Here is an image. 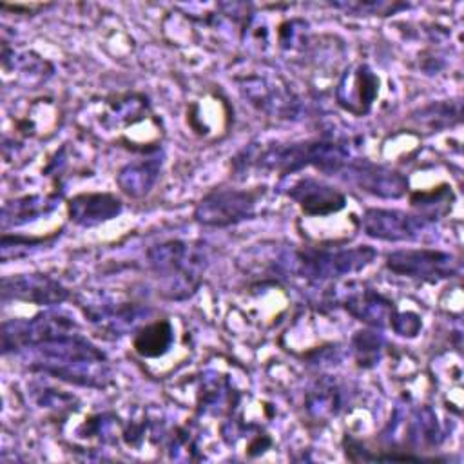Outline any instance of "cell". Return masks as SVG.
I'll use <instances>...</instances> for the list:
<instances>
[{"label": "cell", "instance_id": "6", "mask_svg": "<svg viewBox=\"0 0 464 464\" xmlns=\"http://www.w3.org/2000/svg\"><path fill=\"white\" fill-rule=\"evenodd\" d=\"M386 268L397 276L424 283H439L459 274L455 256L433 248H401L386 256Z\"/></svg>", "mask_w": 464, "mask_h": 464}, {"label": "cell", "instance_id": "2", "mask_svg": "<svg viewBox=\"0 0 464 464\" xmlns=\"http://www.w3.org/2000/svg\"><path fill=\"white\" fill-rule=\"evenodd\" d=\"M199 246V243L170 239L147 250L149 265L156 277L167 285L165 295L169 299H187L198 290L207 265Z\"/></svg>", "mask_w": 464, "mask_h": 464}, {"label": "cell", "instance_id": "5", "mask_svg": "<svg viewBox=\"0 0 464 464\" xmlns=\"http://www.w3.org/2000/svg\"><path fill=\"white\" fill-rule=\"evenodd\" d=\"M263 190L256 188H212L194 208V219L205 227H230L250 219Z\"/></svg>", "mask_w": 464, "mask_h": 464}, {"label": "cell", "instance_id": "3", "mask_svg": "<svg viewBox=\"0 0 464 464\" xmlns=\"http://www.w3.org/2000/svg\"><path fill=\"white\" fill-rule=\"evenodd\" d=\"M256 161L261 169L277 170L281 174H290L304 167H315L324 174H334L346 167L348 152L335 141L308 140L268 147L256 158Z\"/></svg>", "mask_w": 464, "mask_h": 464}, {"label": "cell", "instance_id": "7", "mask_svg": "<svg viewBox=\"0 0 464 464\" xmlns=\"http://www.w3.org/2000/svg\"><path fill=\"white\" fill-rule=\"evenodd\" d=\"M361 225L366 236L397 243L419 237L430 225V219L397 208H368L361 218Z\"/></svg>", "mask_w": 464, "mask_h": 464}, {"label": "cell", "instance_id": "12", "mask_svg": "<svg viewBox=\"0 0 464 464\" xmlns=\"http://www.w3.org/2000/svg\"><path fill=\"white\" fill-rule=\"evenodd\" d=\"M350 176L355 179V183L379 198H401L408 190V179L390 169H384L381 165L359 161V163H346Z\"/></svg>", "mask_w": 464, "mask_h": 464}, {"label": "cell", "instance_id": "8", "mask_svg": "<svg viewBox=\"0 0 464 464\" xmlns=\"http://www.w3.org/2000/svg\"><path fill=\"white\" fill-rule=\"evenodd\" d=\"M286 194L308 218H326L346 207V196L339 188L314 176L295 179Z\"/></svg>", "mask_w": 464, "mask_h": 464}, {"label": "cell", "instance_id": "18", "mask_svg": "<svg viewBox=\"0 0 464 464\" xmlns=\"http://www.w3.org/2000/svg\"><path fill=\"white\" fill-rule=\"evenodd\" d=\"M56 236H58V230L54 234L40 236V237H36V236H18V234L11 236V234L4 232V236H2V259L7 261L9 257L24 256V254L31 252L36 246L51 243Z\"/></svg>", "mask_w": 464, "mask_h": 464}, {"label": "cell", "instance_id": "14", "mask_svg": "<svg viewBox=\"0 0 464 464\" xmlns=\"http://www.w3.org/2000/svg\"><path fill=\"white\" fill-rule=\"evenodd\" d=\"M160 170H161V161L158 158L127 163L118 172L116 183L127 196L141 198L150 192V188L160 178Z\"/></svg>", "mask_w": 464, "mask_h": 464}, {"label": "cell", "instance_id": "19", "mask_svg": "<svg viewBox=\"0 0 464 464\" xmlns=\"http://www.w3.org/2000/svg\"><path fill=\"white\" fill-rule=\"evenodd\" d=\"M381 346L382 341L377 334L370 330L357 332V335L353 337V353L357 364L362 368H372L381 357Z\"/></svg>", "mask_w": 464, "mask_h": 464}, {"label": "cell", "instance_id": "16", "mask_svg": "<svg viewBox=\"0 0 464 464\" xmlns=\"http://www.w3.org/2000/svg\"><path fill=\"white\" fill-rule=\"evenodd\" d=\"M56 196H22L14 198L13 201H7L2 210V227L7 230V227L27 223L29 219H34L40 214H47L54 208Z\"/></svg>", "mask_w": 464, "mask_h": 464}, {"label": "cell", "instance_id": "4", "mask_svg": "<svg viewBox=\"0 0 464 464\" xmlns=\"http://www.w3.org/2000/svg\"><path fill=\"white\" fill-rule=\"evenodd\" d=\"M377 256V250L368 245L352 248L308 246L295 252V265L303 277L312 281L335 279L368 266Z\"/></svg>", "mask_w": 464, "mask_h": 464}, {"label": "cell", "instance_id": "10", "mask_svg": "<svg viewBox=\"0 0 464 464\" xmlns=\"http://www.w3.org/2000/svg\"><path fill=\"white\" fill-rule=\"evenodd\" d=\"M69 297V290L45 274H18L2 279V299H16L34 304H58Z\"/></svg>", "mask_w": 464, "mask_h": 464}, {"label": "cell", "instance_id": "9", "mask_svg": "<svg viewBox=\"0 0 464 464\" xmlns=\"http://www.w3.org/2000/svg\"><path fill=\"white\" fill-rule=\"evenodd\" d=\"M377 94L379 76L366 63L346 71L335 87L337 103L353 116L368 114Z\"/></svg>", "mask_w": 464, "mask_h": 464}, {"label": "cell", "instance_id": "11", "mask_svg": "<svg viewBox=\"0 0 464 464\" xmlns=\"http://www.w3.org/2000/svg\"><path fill=\"white\" fill-rule=\"evenodd\" d=\"M69 219L80 227H94L121 212V199L111 192H82L67 199Z\"/></svg>", "mask_w": 464, "mask_h": 464}, {"label": "cell", "instance_id": "1", "mask_svg": "<svg viewBox=\"0 0 464 464\" xmlns=\"http://www.w3.org/2000/svg\"><path fill=\"white\" fill-rule=\"evenodd\" d=\"M33 350L36 352L33 368L40 372L82 386L102 388L109 382V366L103 352L76 330L40 343Z\"/></svg>", "mask_w": 464, "mask_h": 464}, {"label": "cell", "instance_id": "20", "mask_svg": "<svg viewBox=\"0 0 464 464\" xmlns=\"http://www.w3.org/2000/svg\"><path fill=\"white\" fill-rule=\"evenodd\" d=\"M420 326H422V321H420V317H419L417 314H413V312H401V314L397 312V314L393 315L392 324H390V328H392L395 334L404 335V337H415V335L419 334Z\"/></svg>", "mask_w": 464, "mask_h": 464}, {"label": "cell", "instance_id": "13", "mask_svg": "<svg viewBox=\"0 0 464 464\" xmlns=\"http://www.w3.org/2000/svg\"><path fill=\"white\" fill-rule=\"evenodd\" d=\"M344 308L355 319L370 324V326H390L393 315L397 314L393 303L386 299L373 288H359L350 292L344 299Z\"/></svg>", "mask_w": 464, "mask_h": 464}, {"label": "cell", "instance_id": "17", "mask_svg": "<svg viewBox=\"0 0 464 464\" xmlns=\"http://www.w3.org/2000/svg\"><path fill=\"white\" fill-rule=\"evenodd\" d=\"M453 190L448 183L437 185L431 190H415L410 194V207L417 210V214L433 221L439 216H444L453 205Z\"/></svg>", "mask_w": 464, "mask_h": 464}, {"label": "cell", "instance_id": "15", "mask_svg": "<svg viewBox=\"0 0 464 464\" xmlns=\"http://www.w3.org/2000/svg\"><path fill=\"white\" fill-rule=\"evenodd\" d=\"M174 343V328L169 319H156L141 326L132 337L134 352L143 359L165 355Z\"/></svg>", "mask_w": 464, "mask_h": 464}, {"label": "cell", "instance_id": "21", "mask_svg": "<svg viewBox=\"0 0 464 464\" xmlns=\"http://www.w3.org/2000/svg\"><path fill=\"white\" fill-rule=\"evenodd\" d=\"M337 7H346L348 11H355V9H359V11L366 13V14H390V13H395L397 9L406 7V5H402V4L393 5V4L364 2V4H337ZM359 11H357V13H359Z\"/></svg>", "mask_w": 464, "mask_h": 464}]
</instances>
